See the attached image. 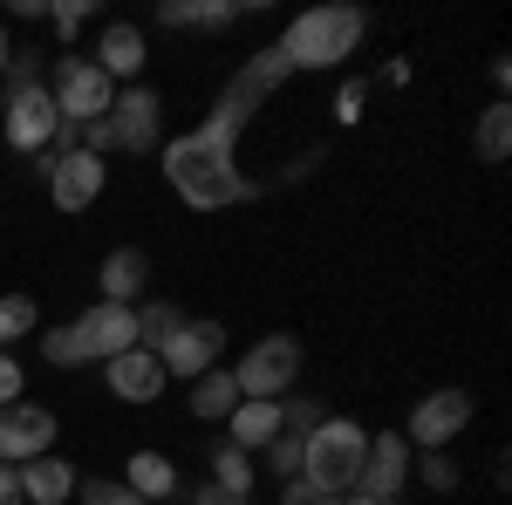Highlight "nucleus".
<instances>
[{"instance_id": "aec40b11", "label": "nucleus", "mask_w": 512, "mask_h": 505, "mask_svg": "<svg viewBox=\"0 0 512 505\" xmlns=\"http://www.w3.org/2000/svg\"><path fill=\"white\" fill-rule=\"evenodd\" d=\"M280 430H287V410H280V403H239L233 417H226V437H233L246 458H253L260 444H274Z\"/></svg>"}, {"instance_id": "393cba45", "label": "nucleus", "mask_w": 512, "mask_h": 505, "mask_svg": "<svg viewBox=\"0 0 512 505\" xmlns=\"http://www.w3.org/2000/svg\"><path fill=\"white\" fill-rule=\"evenodd\" d=\"M178 321H185V314H178V301H144V308H137V349H158Z\"/></svg>"}, {"instance_id": "c85d7f7f", "label": "nucleus", "mask_w": 512, "mask_h": 505, "mask_svg": "<svg viewBox=\"0 0 512 505\" xmlns=\"http://www.w3.org/2000/svg\"><path fill=\"white\" fill-rule=\"evenodd\" d=\"M96 14V0H48V21H55V35L62 41H76V28Z\"/></svg>"}, {"instance_id": "7ed1b4c3", "label": "nucleus", "mask_w": 512, "mask_h": 505, "mask_svg": "<svg viewBox=\"0 0 512 505\" xmlns=\"http://www.w3.org/2000/svg\"><path fill=\"white\" fill-rule=\"evenodd\" d=\"M362 35H369L362 7H308V14L287 21V35L274 48L287 55V69H335V62H349L362 48Z\"/></svg>"}, {"instance_id": "2eb2a0df", "label": "nucleus", "mask_w": 512, "mask_h": 505, "mask_svg": "<svg viewBox=\"0 0 512 505\" xmlns=\"http://www.w3.org/2000/svg\"><path fill=\"white\" fill-rule=\"evenodd\" d=\"M192 505H253V458L239 451L233 437L212 444V485H198Z\"/></svg>"}, {"instance_id": "423d86ee", "label": "nucleus", "mask_w": 512, "mask_h": 505, "mask_svg": "<svg viewBox=\"0 0 512 505\" xmlns=\"http://www.w3.org/2000/svg\"><path fill=\"white\" fill-rule=\"evenodd\" d=\"M362 458H369V430L349 424V417H321L308 430V458H301V478L328 492V499H349L355 478H362Z\"/></svg>"}, {"instance_id": "b1692460", "label": "nucleus", "mask_w": 512, "mask_h": 505, "mask_svg": "<svg viewBox=\"0 0 512 505\" xmlns=\"http://www.w3.org/2000/svg\"><path fill=\"white\" fill-rule=\"evenodd\" d=\"M35 328H41L35 294H0V349H7V342H21V335H35Z\"/></svg>"}, {"instance_id": "5701e85b", "label": "nucleus", "mask_w": 512, "mask_h": 505, "mask_svg": "<svg viewBox=\"0 0 512 505\" xmlns=\"http://www.w3.org/2000/svg\"><path fill=\"white\" fill-rule=\"evenodd\" d=\"M506 151H512V103L499 96V103L478 117V157H485V164H506Z\"/></svg>"}, {"instance_id": "f3484780", "label": "nucleus", "mask_w": 512, "mask_h": 505, "mask_svg": "<svg viewBox=\"0 0 512 505\" xmlns=\"http://www.w3.org/2000/svg\"><path fill=\"white\" fill-rule=\"evenodd\" d=\"M21 471V505H62V499H76V465L69 458H28V465H14Z\"/></svg>"}, {"instance_id": "cd10ccee", "label": "nucleus", "mask_w": 512, "mask_h": 505, "mask_svg": "<svg viewBox=\"0 0 512 505\" xmlns=\"http://www.w3.org/2000/svg\"><path fill=\"white\" fill-rule=\"evenodd\" d=\"M76 499L82 505H144L123 478H89V485H76Z\"/></svg>"}, {"instance_id": "a878e982", "label": "nucleus", "mask_w": 512, "mask_h": 505, "mask_svg": "<svg viewBox=\"0 0 512 505\" xmlns=\"http://www.w3.org/2000/svg\"><path fill=\"white\" fill-rule=\"evenodd\" d=\"M301 458H308V430H280L274 444H267V465H274V478H301Z\"/></svg>"}, {"instance_id": "39448f33", "label": "nucleus", "mask_w": 512, "mask_h": 505, "mask_svg": "<svg viewBox=\"0 0 512 505\" xmlns=\"http://www.w3.org/2000/svg\"><path fill=\"white\" fill-rule=\"evenodd\" d=\"M158 137H164V103H158V89H144V82L117 89L110 117H96V123H82V130H76V144H82L89 157H110V151L144 157Z\"/></svg>"}, {"instance_id": "c756f323", "label": "nucleus", "mask_w": 512, "mask_h": 505, "mask_svg": "<svg viewBox=\"0 0 512 505\" xmlns=\"http://www.w3.org/2000/svg\"><path fill=\"white\" fill-rule=\"evenodd\" d=\"M362 110H369V82H342V96H335V117L355 123Z\"/></svg>"}, {"instance_id": "1a4fd4ad", "label": "nucleus", "mask_w": 512, "mask_h": 505, "mask_svg": "<svg viewBox=\"0 0 512 505\" xmlns=\"http://www.w3.org/2000/svg\"><path fill=\"white\" fill-rule=\"evenodd\" d=\"M41 171H48V192H55L62 212H89V205L103 198V185H110V164H103V157H89L82 144H55Z\"/></svg>"}, {"instance_id": "6e6552de", "label": "nucleus", "mask_w": 512, "mask_h": 505, "mask_svg": "<svg viewBox=\"0 0 512 505\" xmlns=\"http://www.w3.org/2000/svg\"><path fill=\"white\" fill-rule=\"evenodd\" d=\"M233 383H239V403H280L287 389L301 383V342H294V335H267V342H253V349L239 355Z\"/></svg>"}, {"instance_id": "9b49d317", "label": "nucleus", "mask_w": 512, "mask_h": 505, "mask_svg": "<svg viewBox=\"0 0 512 505\" xmlns=\"http://www.w3.org/2000/svg\"><path fill=\"white\" fill-rule=\"evenodd\" d=\"M403 478H410V437L376 430V437H369V458H362V478H355V499L396 505L403 499Z\"/></svg>"}, {"instance_id": "a211bd4d", "label": "nucleus", "mask_w": 512, "mask_h": 505, "mask_svg": "<svg viewBox=\"0 0 512 505\" xmlns=\"http://www.w3.org/2000/svg\"><path fill=\"white\" fill-rule=\"evenodd\" d=\"M96 280H103V301H110V308H130V301L144 294V280H151L144 246H117V253L103 260V273H96Z\"/></svg>"}, {"instance_id": "4be33fe9", "label": "nucleus", "mask_w": 512, "mask_h": 505, "mask_svg": "<svg viewBox=\"0 0 512 505\" xmlns=\"http://www.w3.org/2000/svg\"><path fill=\"white\" fill-rule=\"evenodd\" d=\"M239 410V383H233V369H205L192 383V417L198 424H226Z\"/></svg>"}, {"instance_id": "f03ea898", "label": "nucleus", "mask_w": 512, "mask_h": 505, "mask_svg": "<svg viewBox=\"0 0 512 505\" xmlns=\"http://www.w3.org/2000/svg\"><path fill=\"white\" fill-rule=\"evenodd\" d=\"M0 130H7V144H14L21 157H48L55 137H62V117H55V96H48V82H41V55L35 48H21V55L7 62Z\"/></svg>"}, {"instance_id": "7c9ffc66", "label": "nucleus", "mask_w": 512, "mask_h": 505, "mask_svg": "<svg viewBox=\"0 0 512 505\" xmlns=\"http://www.w3.org/2000/svg\"><path fill=\"white\" fill-rule=\"evenodd\" d=\"M280 505H335L328 492H315L308 478H287V492H280Z\"/></svg>"}, {"instance_id": "9d476101", "label": "nucleus", "mask_w": 512, "mask_h": 505, "mask_svg": "<svg viewBox=\"0 0 512 505\" xmlns=\"http://www.w3.org/2000/svg\"><path fill=\"white\" fill-rule=\"evenodd\" d=\"M151 355L164 362L171 383H198L205 369H219V355H226V328H219V321H178Z\"/></svg>"}, {"instance_id": "f8f14e48", "label": "nucleus", "mask_w": 512, "mask_h": 505, "mask_svg": "<svg viewBox=\"0 0 512 505\" xmlns=\"http://www.w3.org/2000/svg\"><path fill=\"white\" fill-rule=\"evenodd\" d=\"M48 444H55V410H41V403H7L0 410V465L48 458Z\"/></svg>"}, {"instance_id": "2f4dec72", "label": "nucleus", "mask_w": 512, "mask_h": 505, "mask_svg": "<svg viewBox=\"0 0 512 505\" xmlns=\"http://www.w3.org/2000/svg\"><path fill=\"white\" fill-rule=\"evenodd\" d=\"M7 403H21V362L14 355H0V410Z\"/></svg>"}, {"instance_id": "0eeeda50", "label": "nucleus", "mask_w": 512, "mask_h": 505, "mask_svg": "<svg viewBox=\"0 0 512 505\" xmlns=\"http://www.w3.org/2000/svg\"><path fill=\"white\" fill-rule=\"evenodd\" d=\"M48 96H55V117H62V130H82V123L110 117V103H117V82L103 76L89 55L62 48V55H55V76H48Z\"/></svg>"}, {"instance_id": "4468645a", "label": "nucleus", "mask_w": 512, "mask_h": 505, "mask_svg": "<svg viewBox=\"0 0 512 505\" xmlns=\"http://www.w3.org/2000/svg\"><path fill=\"white\" fill-rule=\"evenodd\" d=\"M103 383H110V396H117V403H158L171 376H164V362L151 349H123V355H110V362H103Z\"/></svg>"}, {"instance_id": "f257e3e1", "label": "nucleus", "mask_w": 512, "mask_h": 505, "mask_svg": "<svg viewBox=\"0 0 512 505\" xmlns=\"http://www.w3.org/2000/svg\"><path fill=\"white\" fill-rule=\"evenodd\" d=\"M287 76H294L287 55L267 41V48H260L253 62H239V76L219 89L212 117L164 144V178H171V192L185 198L192 212H226V205H246V198L260 192V185L239 171V137H246V123L260 117V103H267Z\"/></svg>"}, {"instance_id": "6ab92c4d", "label": "nucleus", "mask_w": 512, "mask_h": 505, "mask_svg": "<svg viewBox=\"0 0 512 505\" xmlns=\"http://www.w3.org/2000/svg\"><path fill=\"white\" fill-rule=\"evenodd\" d=\"M246 7H260V0H164L158 21L164 28H233Z\"/></svg>"}, {"instance_id": "bb28decb", "label": "nucleus", "mask_w": 512, "mask_h": 505, "mask_svg": "<svg viewBox=\"0 0 512 505\" xmlns=\"http://www.w3.org/2000/svg\"><path fill=\"white\" fill-rule=\"evenodd\" d=\"M417 485H424V492H458V465H451L444 451H424V458H417Z\"/></svg>"}, {"instance_id": "dca6fc26", "label": "nucleus", "mask_w": 512, "mask_h": 505, "mask_svg": "<svg viewBox=\"0 0 512 505\" xmlns=\"http://www.w3.org/2000/svg\"><path fill=\"white\" fill-rule=\"evenodd\" d=\"M89 62H96V69H103L110 82H137V76H144V62H151V48H144V28H130V21H110Z\"/></svg>"}, {"instance_id": "473e14b6", "label": "nucleus", "mask_w": 512, "mask_h": 505, "mask_svg": "<svg viewBox=\"0 0 512 505\" xmlns=\"http://www.w3.org/2000/svg\"><path fill=\"white\" fill-rule=\"evenodd\" d=\"M0 505H21V471L0 465Z\"/></svg>"}, {"instance_id": "412c9836", "label": "nucleus", "mask_w": 512, "mask_h": 505, "mask_svg": "<svg viewBox=\"0 0 512 505\" xmlns=\"http://www.w3.org/2000/svg\"><path fill=\"white\" fill-rule=\"evenodd\" d=\"M123 485H130L144 505H164L171 492H178V465H171L164 451H137V458H130V471H123Z\"/></svg>"}, {"instance_id": "72a5a7b5", "label": "nucleus", "mask_w": 512, "mask_h": 505, "mask_svg": "<svg viewBox=\"0 0 512 505\" xmlns=\"http://www.w3.org/2000/svg\"><path fill=\"white\" fill-rule=\"evenodd\" d=\"M7 62H14V41H7V28H0V76H7Z\"/></svg>"}, {"instance_id": "ddd939ff", "label": "nucleus", "mask_w": 512, "mask_h": 505, "mask_svg": "<svg viewBox=\"0 0 512 505\" xmlns=\"http://www.w3.org/2000/svg\"><path fill=\"white\" fill-rule=\"evenodd\" d=\"M465 424H472V389H431V396L410 410V437H417V451H444Z\"/></svg>"}, {"instance_id": "20e7f679", "label": "nucleus", "mask_w": 512, "mask_h": 505, "mask_svg": "<svg viewBox=\"0 0 512 505\" xmlns=\"http://www.w3.org/2000/svg\"><path fill=\"white\" fill-rule=\"evenodd\" d=\"M137 349V308H110L96 301L89 314H76L69 328H48L41 335V355L55 369H82V362H110V355Z\"/></svg>"}]
</instances>
